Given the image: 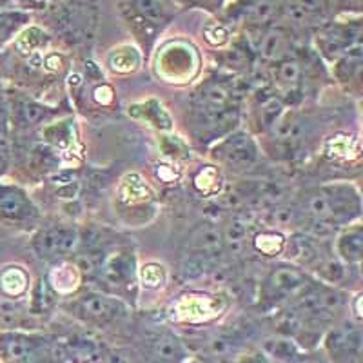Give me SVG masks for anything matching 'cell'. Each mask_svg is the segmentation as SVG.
Instances as JSON below:
<instances>
[{"label":"cell","mask_w":363,"mask_h":363,"mask_svg":"<svg viewBox=\"0 0 363 363\" xmlns=\"http://www.w3.org/2000/svg\"><path fill=\"white\" fill-rule=\"evenodd\" d=\"M99 24V9L93 0H71L57 17L58 29L73 42L93 38Z\"/></svg>","instance_id":"cell-1"},{"label":"cell","mask_w":363,"mask_h":363,"mask_svg":"<svg viewBox=\"0 0 363 363\" xmlns=\"http://www.w3.org/2000/svg\"><path fill=\"white\" fill-rule=\"evenodd\" d=\"M67 309L79 320L96 327L109 325L125 314V306L122 301L99 293H87L77 298L67 306Z\"/></svg>","instance_id":"cell-2"},{"label":"cell","mask_w":363,"mask_h":363,"mask_svg":"<svg viewBox=\"0 0 363 363\" xmlns=\"http://www.w3.org/2000/svg\"><path fill=\"white\" fill-rule=\"evenodd\" d=\"M325 194V200L329 203L330 222L336 225L349 223L351 220L358 218L362 211L359 194L354 186L351 184H330V186L320 187Z\"/></svg>","instance_id":"cell-3"},{"label":"cell","mask_w":363,"mask_h":363,"mask_svg":"<svg viewBox=\"0 0 363 363\" xmlns=\"http://www.w3.org/2000/svg\"><path fill=\"white\" fill-rule=\"evenodd\" d=\"M311 280L306 272L296 267H278L271 272L264 284V294L267 300L278 301L291 296H300L311 287Z\"/></svg>","instance_id":"cell-4"},{"label":"cell","mask_w":363,"mask_h":363,"mask_svg":"<svg viewBox=\"0 0 363 363\" xmlns=\"http://www.w3.org/2000/svg\"><path fill=\"white\" fill-rule=\"evenodd\" d=\"M215 157L231 169H245L258 160V147L247 133H235L216 145Z\"/></svg>","instance_id":"cell-5"},{"label":"cell","mask_w":363,"mask_h":363,"mask_svg":"<svg viewBox=\"0 0 363 363\" xmlns=\"http://www.w3.org/2000/svg\"><path fill=\"white\" fill-rule=\"evenodd\" d=\"M79 245V233L73 227H50L38 233L33 240L37 255L44 260H58Z\"/></svg>","instance_id":"cell-6"},{"label":"cell","mask_w":363,"mask_h":363,"mask_svg":"<svg viewBox=\"0 0 363 363\" xmlns=\"http://www.w3.org/2000/svg\"><path fill=\"white\" fill-rule=\"evenodd\" d=\"M44 352V343L35 336L21 333L0 335V356L9 363H38Z\"/></svg>","instance_id":"cell-7"},{"label":"cell","mask_w":363,"mask_h":363,"mask_svg":"<svg viewBox=\"0 0 363 363\" xmlns=\"http://www.w3.org/2000/svg\"><path fill=\"white\" fill-rule=\"evenodd\" d=\"M191 251L194 255H202L207 258H215L223 251V236L222 231L215 223H200L191 231L189 240H187Z\"/></svg>","instance_id":"cell-8"},{"label":"cell","mask_w":363,"mask_h":363,"mask_svg":"<svg viewBox=\"0 0 363 363\" xmlns=\"http://www.w3.org/2000/svg\"><path fill=\"white\" fill-rule=\"evenodd\" d=\"M0 215L8 220H28L37 216V209L24 191L17 187H0Z\"/></svg>","instance_id":"cell-9"},{"label":"cell","mask_w":363,"mask_h":363,"mask_svg":"<svg viewBox=\"0 0 363 363\" xmlns=\"http://www.w3.org/2000/svg\"><path fill=\"white\" fill-rule=\"evenodd\" d=\"M135 278V256L120 252L100 267V280L108 287H124Z\"/></svg>","instance_id":"cell-10"},{"label":"cell","mask_w":363,"mask_h":363,"mask_svg":"<svg viewBox=\"0 0 363 363\" xmlns=\"http://www.w3.org/2000/svg\"><path fill=\"white\" fill-rule=\"evenodd\" d=\"M258 53L267 62H280L287 58V50L291 48V38L287 31L281 28H271L264 33H260V38L256 42Z\"/></svg>","instance_id":"cell-11"},{"label":"cell","mask_w":363,"mask_h":363,"mask_svg":"<svg viewBox=\"0 0 363 363\" xmlns=\"http://www.w3.org/2000/svg\"><path fill=\"white\" fill-rule=\"evenodd\" d=\"M131 17L145 26L165 24L171 17V6L167 0H129Z\"/></svg>","instance_id":"cell-12"},{"label":"cell","mask_w":363,"mask_h":363,"mask_svg":"<svg viewBox=\"0 0 363 363\" xmlns=\"http://www.w3.org/2000/svg\"><path fill=\"white\" fill-rule=\"evenodd\" d=\"M362 335L354 325H347L343 329L333 330L327 338V347L335 356H354L359 352Z\"/></svg>","instance_id":"cell-13"},{"label":"cell","mask_w":363,"mask_h":363,"mask_svg":"<svg viewBox=\"0 0 363 363\" xmlns=\"http://www.w3.org/2000/svg\"><path fill=\"white\" fill-rule=\"evenodd\" d=\"M336 251H338L340 258L349 264H358L362 260L363 252V233L359 225L349 227L347 231H343L338 236L336 242Z\"/></svg>","instance_id":"cell-14"},{"label":"cell","mask_w":363,"mask_h":363,"mask_svg":"<svg viewBox=\"0 0 363 363\" xmlns=\"http://www.w3.org/2000/svg\"><path fill=\"white\" fill-rule=\"evenodd\" d=\"M29 284V278L26 271L21 267H8L2 274H0V289L6 296L17 298L26 293Z\"/></svg>","instance_id":"cell-15"},{"label":"cell","mask_w":363,"mask_h":363,"mask_svg":"<svg viewBox=\"0 0 363 363\" xmlns=\"http://www.w3.org/2000/svg\"><path fill=\"white\" fill-rule=\"evenodd\" d=\"M153 354L164 363H177L184 356V349L174 336L160 335L153 340Z\"/></svg>","instance_id":"cell-16"},{"label":"cell","mask_w":363,"mask_h":363,"mask_svg":"<svg viewBox=\"0 0 363 363\" xmlns=\"http://www.w3.org/2000/svg\"><path fill=\"white\" fill-rule=\"evenodd\" d=\"M15 118L18 124L22 125H35L48 116V108H44L42 104L35 102L29 99H21L15 104Z\"/></svg>","instance_id":"cell-17"},{"label":"cell","mask_w":363,"mask_h":363,"mask_svg":"<svg viewBox=\"0 0 363 363\" xmlns=\"http://www.w3.org/2000/svg\"><path fill=\"white\" fill-rule=\"evenodd\" d=\"M109 66L116 73H131L140 66V55L131 45H124L109 55Z\"/></svg>","instance_id":"cell-18"},{"label":"cell","mask_w":363,"mask_h":363,"mask_svg":"<svg viewBox=\"0 0 363 363\" xmlns=\"http://www.w3.org/2000/svg\"><path fill=\"white\" fill-rule=\"evenodd\" d=\"M133 115L145 118L149 124L157 125V128H162V129L171 128L169 115H167L160 104L155 102V100H149V102L142 104V106H135V108H133Z\"/></svg>","instance_id":"cell-19"},{"label":"cell","mask_w":363,"mask_h":363,"mask_svg":"<svg viewBox=\"0 0 363 363\" xmlns=\"http://www.w3.org/2000/svg\"><path fill=\"white\" fill-rule=\"evenodd\" d=\"M301 64L298 62L296 58H284L274 66V80L280 86L285 87H294L301 79Z\"/></svg>","instance_id":"cell-20"},{"label":"cell","mask_w":363,"mask_h":363,"mask_svg":"<svg viewBox=\"0 0 363 363\" xmlns=\"http://www.w3.org/2000/svg\"><path fill=\"white\" fill-rule=\"evenodd\" d=\"M223 244L231 249H242L249 238V223L244 218H231L222 233Z\"/></svg>","instance_id":"cell-21"},{"label":"cell","mask_w":363,"mask_h":363,"mask_svg":"<svg viewBox=\"0 0 363 363\" xmlns=\"http://www.w3.org/2000/svg\"><path fill=\"white\" fill-rule=\"evenodd\" d=\"M45 42H48V38H45V33L42 31V29L29 28V29H26L24 33H21V37L17 38L15 45H17L18 53L31 55V53H35L37 50H40Z\"/></svg>","instance_id":"cell-22"},{"label":"cell","mask_w":363,"mask_h":363,"mask_svg":"<svg viewBox=\"0 0 363 363\" xmlns=\"http://www.w3.org/2000/svg\"><path fill=\"white\" fill-rule=\"evenodd\" d=\"M281 113H284V102L280 99L269 96L267 100H264L260 106V111H258L262 129H271L272 125L277 124V120L280 118Z\"/></svg>","instance_id":"cell-23"},{"label":"cell","mask_w":363,"mask_h":363,"mask_svg":"<svg viewBox=\"0 0 363 363\" xmlns=\"http://www.w3.org/2000/svg\"><path fill=\"white\" fill-rule=\"evenodd\" d=\"M252 245L258 252L265 256H272V255H278V252L284 249L285 245V240L284 236L278 235V233H262V235L256 236L252 240Z\"/></svg>","instance_id":"cell-24"},{"label":"cell","mask_w":363,"mask_h":363,"mask_svg":"<svg viewBox=\"0 0 363 363\" xmlns=\"http://www.w3.org/2000/svg\"><path fill=\"white\" fill-rule=\"evenodd\" d=\"M194 187L203 194L216 193L220 187L218 171H216L215 167H211V165L200 169L199 173H196V177H194Z\"/></svg>","instance_id":"cell-25"},{"label":"cell","mask_w":363,"mask_h":363,"mask_svg":"<svg viewBox=\"0 0 363 363\" xmlns=\"http://www.w3.org/2000/svg\"><path fill=\"white\" fill-rule=\"evenodd\" d=\"M318 272L320 277L323 278L329 284H338L340 280L345 278V269L335 258H329V260H320L318 262Z\"/></svg>","instance_id":"cell-26"},{"label":"cell","mask_w":363,"mask_h":363,"mask_svg":"<svg viewBox=\"0 0 363 363\" xmlns=\"http://www.w3.org/2000/svg\"><path fill=\"white\" fill-rule=\"evenodd\" d=\"M45 138L55 144L57 147L66 149L67 145L71 144V138H73V131H71V125L67 124H57V125H50V128L44 131Z\"/></svg>","instance_id":"cell-27"},{"label":"cell","mask_w":363,"mask_h":363,"mask_svg":"<svg viewBox=\"0 0 363 363\" xmlns=\"http://www.w3.org/2000/svg\"><path fill=\"white\" fill-rule=\"evenodd\" d=\"M142 281L149 289H157L165 284V269L158 264H149L142 269Z\"/></svg>","instance_id":"cell-28"},{"label":"cell","mask_w":363,"mask_h":363,"mask_svg":"<svg viewBox=\"0 0 363 363\" xmlns=\"http://www.w3.org/2000/svg\"><path fill=\"white\" fill-rule=\"evenodd\" d=\"M26 21L28 15L24 13H0V38H8Z\"/></svg>","instance_id":"cell-29"},{"label":"cell","mask_w":363,"mask_h":363,"mask_svg":"<svg viewBox=\"0 0 363 363\" xmlns=\"http://www.w3.org/2000/svg\"><path fill=\"white\" fill-rule=\"evenodd\" d=\"M336 227L338 225L325 222V220L313 218L309 222V227H307V235L314 240H325V238H330V236H335Z\"/></svg>","instance_id":"cell-30"},{"label":"cell","mask_w":363,"mask_h":363,"mask_svg":"<svg viewBox=\"0 0 363 363\" xmlns=\"http://www.w3.org/2000/svg\"><path fill=\"white\" fill-rule=\"evenodd\" d=\"M206 38L211 42L213 45H222L227 42V31L223 26L220 24H213L207 26L206 28Z\"/></svg>","instance_id":"cell-31"},{"label":"cell","mask_w":363,"mask_h":363,"mask_svg":"<svg viewBox=\"0 0 363 363\" xmlns=\"http://www.w3.org/2000/svg\"><path fill=\"white\" fill-rule=\"evenodd\" d=\"M293 2L300 6L309 17L320 15V13H323V9H325V0H293Z\"/></svg>","instance_id":"cell-32"},{"label":"cell","mask_w":363,"mask_h":363,"mask_svg":"<svg viewBox=\"0 0 363 363\" xmlns=\"http://www.w3.org/2000/svg\"><path fill=\"white\" fill-rule=\"evenodd\" d=\"M8 158H9V140L6 131L0 129V173L6 169V165H8Z\"/></svg>","instance_id":"cell-33"},{"label":"cell","mask_w":363,"mask_h":363,"mask_svg":"<svg viewBox=\"0 0 363 363\" xmlns=\"http://www.w3.org/2000/svg\"><path fill=\"white\" fill-rule=\"evenodd\" d=\"M191 6H196V8H206V9H220L223 4V0H187Z\"/></svg>","instance_id":"cell-34"},{"label":"cell","mask_w":363,"mask_h":363,"mask_svg":"<svg viewBox=\"0 0 363 363\" xmlns=\"http://www.w3.org/2000/svg\"><path fill=\"white\" fill-rule=\"evenodd\" d=\"M44 64H45V67H50V69L58 71V69H62V64L64 62H62V57H60V55L53 53V55H48V57H45Z\"/></svg>","instance_id":"cell-35"},{"label":"cell","mask_w":363,"mask_h":363,"mask_svg":"<svg viewBox=\"0 0 363 363\" xmlns=\"http://www.w3.org/2000/svg\"><path fill=\"white\" fill-rule=\"evenodd\" d=\"M106 363H125V359L122 358V356L115 354V352H109V354L106 356Z\"/></svg>","instance_id":"cell-36"},{"label":"cell","mask_w":363,"mask_h":363,"mask_svg":"<svg viewBox=\"0 0 363 363\" xmlns=\"http://www.w3.org/2000/svg\"><path fill=\"white\" fill-rule=\"evenodd\" d=\"M21 2H24V4H31V6H38V8H42V6L50 4L51 0H21Z\"/></svg>","instance_id":"cell-37"}]
</instances>
